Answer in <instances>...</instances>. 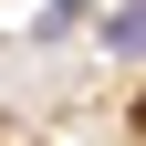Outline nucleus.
I'll return each mask as SVG.
<instances>
[{
	"label": "nucleus",
	"instance_id": "obj_1",
	"mask_svg": "<svg viewBox=\"0 0 146 146\" xmlns=\"http://www.w3.org/2000/svg\"><path fill=\"white\" fill-rule=\"evenodd\" d=\"M104 42H115L125 63H146V11H104Z\"/></svg>",
	"mask_w": 146,
	"mask_h": 146
}]
</instances>
